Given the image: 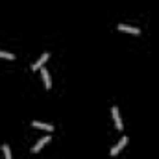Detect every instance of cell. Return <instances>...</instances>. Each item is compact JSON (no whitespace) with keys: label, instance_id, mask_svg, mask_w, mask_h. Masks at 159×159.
I'll list each match as a JSON object with an SVG mask.
<instances>
[{"label":"cell","instance_id":"cell-1","mask_svg":"<svg viewBox=\"0 0 159 159\" xmlns=\"http://www.w3.org/2000/svg\"><path fill=\"white\" fill-rule=\"evenodd\" d=\"M126 144H128V137H126V135H124V137H120L119 144H115V146H113V148H111V152H109V154H111V156H117V154H119L120 150H122V148H124V146H126Z\"/></svg>","mask_w":159,"mask_h":159},{"label":"cell","instance_id":"cell-2","mask_svg":"<svg viewBox=\"0 0 159 159\" xmlns=\"http://www.w3.org/2000/svg\"><path fill=\"white\" fill-rule=\"evenodd\" d=\"M111 115H113V120H115V126L122 129V120H120V113H119V107L117 106H113L111 107Z\"/></svg>","mask_w":159,"mask_h":159},{"label":"cell","instance_id":"cell-3","mask_svg":"<svg viewBox=\"0 0 159 159\" xmlns=\"http://www.w3.org/2000/svg\"><path fill=\"white\" fill-rule=\"evenodd\" d=\"M120 32H128V34H135L139 35V28H133V26H128V24H119Z\"/></svg>","mask_w":159,"mask_h":159},{"label":"cell","instance_id":"cell-4","mask_svg":"<svg viewBox=\"0 0 159 159\" xmlns=\"http://www.w3.org/2000/svg\"><path fill=\"white\" fill-rule=\"evenodd\" d=\"M32 126H34V128H41V129H48V131H52V129H54V126H52V124L39 122V120H34V122H32Z\"/></svg>","mask_w":159,"mask_h":159},{"label":"cell","instance_id":"cell-5","mask_svg":"<svg viewBox=\"0 0 159 159\" xmlns=\"http://www.w3.org/2000/svg\"><path fill=\"white\" fill-rule=\"evenodd\" d=\"M48 141H50V137H41L39 141H37V144H35V146L32 148V152H34V154H35V152H39L41 148H43V146H44V144L48 143Z\"/></svg>","mask_w":159,"mask_h":159},{"label":"cell","instance_id":"cell-6","mask_svg":"<svg viewBox=\"0 0 159 159\" xmlns=\"http://www.w3.org/2000/svg\"><path fill=\"white\" fill-rule=\"evenodd\" d=\"M41 76H43V80H44V85H46V89H50V85H52V80H50L48 70H46V69H43V67H41Z\"/></svg>","mask_w":159,"mask_h":159},{"label":"cell","instance_id":"cell-7","mask_svg":"<svg viewBox=\"0 0 159 159\" xmlns=\"http://www.w3.org/2000/svg\"><path fill=\"white\" fill-rule=\"evenodd\" d=\"M46 59H48V54H43V56H41L39 59H37V61H35V63L32 65V69H34V70H37V69H41V67H43V63H44Z\"/></svg>","mask_w":159,"mask_h":159},{"label":"cell","instance_id":"cell-8","mask_svg":"<svg viewBox=\"0 0 159 159\" xmlns=\"http://www.w3.org/2000/svg\"><path fill=\"white\" fill-rule=\"evenodd\" d=\"M2 152H4L6 159H11V150H9V146H7V144H2Z\"/></svg>","mask_w":159,"mask_h":159},{"label":"cell","instance_id":"cell-9","mask_svg":"<svg viewBox=\"0 0 159 159\" xmlns=\"http://www.w3.org/2000/svg\"><path fill=\"white\" fill-rule=\"evenodd\" d=\"M0 57H7V59H15V56H13V54H9V52H6V50H0Z\"/></svg>","mask_w":159,"mask_h":159}]
</instances>
